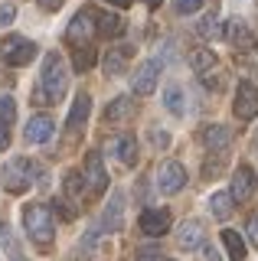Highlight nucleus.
<instances>
[{"instance_id": "obj_33", "label": "nucleus", "mask_w": 258, "mask_h": 261, "mask_svg": "<svg viewBox=\"0 0 258 261\" xmlns=\"http://www.w3.org/2000/svg\"><path fill=\"white\" fill-rule=\"evenodd\" d=\"M157 255H160V251L154 248V245H144V248H138V258H134V261H157Z\"/></svg>"}, {"instance_id": "obj_29", "label": "nucleus", "mask_w": 258, "mask_h": 261, "mask_svg": "<svg viewBox=\"0 0 258 261\" xmlns=\"http://www.w3.org/2000/svg\"><path fill=\"white\" fill-rule=\"evenodd\" d=\"M13 118H17V108H13V98L0 95V124H13Z\"/></svg>"}, {"instance_id": "obj_38", "label": "nucleus", "mask_w": 258, "mask_h": 261, "mask_svg": "<svg viewBox=\"0 0 258 261\" xmlns=\"http://www.w3.org/2000/svg\"><path fill=\"white\" fill-rule=\"evenodd\" d=\"M150 141H154V144H167V134H157V130H150Z\"/></svg>"}, {"instance_id": "obj_41", "label": "nucleus", "mask_w": 258, "mask_h": 261, "mask_svg": "<svg viewBox=\"0 0 258 261\" xmlns=\"http://www.w3.org/2000/svg\"><path fill=\"white\" fill-rule=\"evenodd\" d=\"M167 261H170V258H167Z\"/></svg>"}, {"instance_id": "obj_20", "label": "nucleus", "mask_w": 258, "mask_h": 261, "mask_svg": "<svg viewBox=\"0 0 258 261\" xmlns=\"http://www.w3.org/2000/svg\"><path fill=\"white\" fill-rule=\"evenodd\" d=\"M95 30L101 33V36H108V39H115L124 33V20L115 13H95Z\"/></svg>"}, {"instance_id": "obj_39", "label": "nucleus", "mask_w": 258, "mask_h": 261, "mask_svg": "<svg viewBox=\"0 0 258 261\" xmlns=\"http://www.w3.org/2000/svg\"><path fill=\"white\" fill-rule=\"evenodd\" d=\"M105 4H115V7H131V0H105Z\"/></svg>"}, {"instance_id": "obj_31", "label": "nucleus", "mask_w": 258, "mask_h": 261, "mask_svg": "<svg viewBox=\"0 0 258 261\" xmlns=\"http://www.w3.org/2000/svg\"><path fill=\"white\" fill-rule=\"evenodd\" d=\"M176 13H196L199 7H203V0H173Z\"/></svg>"}, {"instance_id": "obj_19", "label": "nucleus", "mask_w": 258, "mask_h": 261, "mask_svg": "<svg viewBox=\"0 0 258 261\" xmlns=\"http://www.w3.org/2000/svg\"><path fill=\"white\" fill-rule=\"evenodd\" d=\"M216 53L209 46H199V49H193L190 53V65H193V72H199V75H206V72H213L216 69Z\"/></svg>"}, {"instance_id": "obj_18", "label": "nucleus", "mask_w": 258, "mask_h": 261, "mask_svg": "<svg viewBox=\"0 0 258 261\" xmlns=\"http://www.w3.org/2000/svg\"><path fill=\"white\" fill-rule=\"evenodd\" d=\"M225 39H229L236 49H252L255 46V36H252V30L245 27V23H239V20H232L229 23V30H225Z\"/></svg>"}, {"instance_id": "obj_13", "label": "nucleus", "mask_w": 258, "mask_h": 261, "mask_svg": "<svg viewBox=\"0 0 258 261\" xmlns=\"http://www.w3.org/2000/svg\"><path fill=\"white\" fill-rule=\"evenodd\" d=\"M203 144H206L209 153H225V150H229V144H232V127H225V124H209V127L203 130Z\"/></svg>"}, {"instance_id": "obj_7", "label": "nucleus", "mask_w": 258, "mask_h": 261, "mask_svg": "<svg viewBox=\"0 0 258 261\" xmlns=\"http://www.w3.org/2000/svg\"><path fill=\"white\" fill-rule=\"evenodd\" d=\"M82 176H85V183L92 186L95 196H101L105 190H108V170H105V160H101L98 150H88V153H85V170H82Z\"/></svg>"}, {"instance_id": "obj_25", "label": "nucleus", "mask_w": 258, "mask_h": 261, "mask_svg": "<svg viewBox=\"0 0 258 261\" xmlns=\"http://www.w3.org/2000/svg\"><path fill=\"white\" fill-rule=\"evenodd\" d=\"M232 206H236V202H232L229 193H213V196H209V212H213L216 219H229Z\"/></svg>"}, {"instance_id": "obj_27", "label": "nucleus", "mask_w": 258, "mask_h": 261, "mask_svg": "<svg viewBox=\"0 0 258 261\" xmlns=\"http://www.w3.org/2000/svg\"><path fill=\"white\" fill-rule=\"evenodd\" d=\"M164 105H167V111H170V114H183V111H187V101H183L180 85H170L164 92Z\"/></svg>"}, {"instance_id": "obj_17", "label": "nucleus", "mask_w": 258, "mask_h": 261, "mask_svg": "<svg viewBox=\"0 0 258 261\" xmlns=\"http://www.w3.org/2000/svg\"><path fill=\"white\" fill-rule=\"evenodd\" d=\"M121 212H124V193L115 190L111 193V199H108V212H105V232H118L121 228Z\"/></svg>"}, {"instance_id": "obj_10", "label": "nucleus", "mask_w": 258, "mask_h": 261, "mask_svg": "<svg viewBox=\"0 0 258 261\" xmlns=\"http://www.w3.org/2000/svg\"><path fill=\"white\" fill-rule=\"evenodd\" d=\"M157 75H160V62H157V59L141 62V69L131 75V92H134V95H150V92H157Z\"/></svg>"}, {"instance_id": "obj_28", "label": "nucleus", "mask_w": 258, "mask_h": 261, "mask_svg": "<svg viewBox=\"0 0 258 261\" xmlns=\"http://www.w3.org/2000/svg\"><path fill=\"white\" fill-rule=\"evenodd\" d=\"M199 36H206V39H222L225 36L222 27H219V20H216L213 13H206L203 20H199Z\"/></svg>"}, {"instance_id": "obj_16", "label": "nucleus", "mask_w": 258, "mask_h": 261, "mask_svg": "<svg viewBox=\"0 0 258 261\" xmlns=\"http://www.w3.org/2000/svg\"><path fill=\"white\" fill-rule=\"evenodd\" d=\"M131 114H134V105H131V98H127V95H121L111 105H105V121H108V124H124Z\"/></svg>"}, {"instance_id": "obj_40", "label": "nucleus", "mask_w": 258, "mask_h": 261, "mask_svg": "<svg viewBox=\"0 0 258 261\" xmlns=\"http://www.w3.org/2000/svg\"><path fill=\"white\" fill-rule=\"evenodd\" d=\"M144 4H147V7H150V10H157V7H160V4H164V0H144Z\"/></svg>"}, {"instance_id": "obj_32", "label": "nucleus", "mask_w": 258, "mask_h": 261, "mask_svg": "<svg viewBox=\"0 0 258 261\" xmlns=\"http://www.w3.org/2000/svg\"><path fill=\"white\" fill-rule=\"evenodd\" d=\"M245 232H248V242L258 245V212H252L248 216V225H245Z\"/></svg>"}, {"instance_id": "obj_21", "label": "nucleus", "mask_w": 258, "mask_h": 261, "mask_svg": "<svg viewBox=\"0 0 258 261\" xmlns=\"http://www.w3.org/2000/svg\"><path fill=\"white\" fill-rule=\"evenodd\" d=\"M131 53L134 49H108V53H105V72H108V75H121V72L127 69V59H131Z\"/></svg>"}, {"instance_id": "obj_24", "label": "nucleus", "mask_w": 258, "mask_h": 261, "mask_svg": "<svg viewBox=\"0 0 258 261\" xmlns=\"http://www.w3.org/2000/svg\"><path fill=\"white\" fill-rule=\"evenodd\" d=\"M62 190H66V196L72 202H79V196L85 193V176L79 173V170H69V173L62 176Z\"/></svg>"}, {"instance_id": "obj_22", "label": "nucleus", "mask_w": 258, "mask_h": 261, "mask_svg": "<svg viewBox=\"0 0 258 261\" xmlns=\"http://www.w3.org/2000/svg\"><path fill=\"white\" fill-rule=\"evenodd\" d=\"M222 245H225V251H229V261H245V242H242L239 232L222 228Z\"/></svg>"}, {"instance_id": "obj_1", "label": "nucleus", "mask_w": 258, "mask_h": 261, "mask_svg": "<svg viewBox=\"0 0 258 261\" xmlns=\"http://www.w3.org/2000/svg\"><path fill=\"white\" fill-rule=\"evenodd\" d=\"M69 88V72H66V59L59 53H49L43 59V72H39V85L33 92L36 105H56Z\"/></svg>"}, {"instance_id": "obj_4", "label": "nucleus", "mask_w": 258, "mask_h": 261, "mask_svg": "<svg viewBox=\"0 0 258 261\" xmlns=\"http://www.w3.org/2000/svg\"><path fill=\"white\" fill-rule=\"evenodd\" d=\"M36 59V43L27 36H7L4 43H0V62L13 65V69H20V65L33 62Z\"/></svg>"}, {"instance_id": "obj_26", "label": "nucleus", "mask_w": 258, "mask_h": 261, "mask_svg": "<svg viewBox=\"0 0 258 261\" xmlns=\"http://www.w3.org/2000/svg\"><path fill=\"white\" fill-rule=\"evenodd\" d=\"M118 160L124 163V167H134V163H138V141H134V137H121L118 141Z\"/></svg>"}, {"instance_id": "obj_23", "label": "nucleus", "mask_w": 258, "mask_h": 261, "mask_svg": "<svg viewBox=\"0 0 258 261\" xmlns=\"http://www.w3.org/2000/svg\"><path fill=\"white\" fill-rule=\"evenodd\" d=\"M95 62H98V53H95V46H79L75 53H72V69H75V72H88Z\"/></svg>"}, {"instance_id": "obj_8", "label": "nucleus", "mask_w": 258, "mask_h": 261, "mask_svg": "<svg viewBox=\"0 0 258 261\" xmlns=\"http://www.w3.org/2000/svg\"><path fill=\"white\" fill-rule=\"evenodd\" d=\"M255 186H258V176H255V170L248 167V163H242V167H236V176H232V190H229V196H232V202H248L255 196Z\"/></svg>"}, {"instance_id": "obj_34", "label": "nucleus", "mask_w": 258, "mask_h": 261, "mask_svg": "<svg viewBox=\"0 0 258 261\" xmlns=\"http://www.w3.org/2000/svg\"><path fill=\"white\" fill-rule=\"evenodd\" d=\"M13 16H17V10H13V4H4V7H0V27L13 23Z\"/></svg>"}, {"instance_id": "obj_37", "label": "nucleus", "mask_w": 258, "mask_h": 261, "mask_svg": "<svg viewBox=\"0 0 258 261\" xmlns=\"http://www.w3.org/2000/svg\"><path fill=\"white\" fill-rule=\"evenodd\" d=\"M39 7H43V10H59L62 0H39Z\"/></svg>"}, {"instance_id": "obj_11", "label": "nucleus", "mask_w": 258, "mask_h": 261, "mask_svg": "<svg viewBox=\"0 0 258 261\" xmlns=\"http://www.w3.org/2000/svg\"><path fill=\"white\" fill-rule=\"evenodd\" d=\"M53 134H56V121L49 114H33V118L27 121V130H23L27 144H43V141H49Z\"/></svg>"}, {"instance_id": "obj_36", "label": "nucleus", "mask_w": 258, "mask_h": 261, "mask_svg": "<svg viewBox=\"0 0 258 261\" xmlns=\"http://www.w3.org/2000/svg\"><path fill=\"white\" fill-rule=\"evenodd\" d=\"M199 251H203V261H219V255H216L213 245H206V242H203V248H199Z\"/></svg>"}, {"instance_id": "obj_35", "label": "nucleus", "mask_w": 258, "mask_h": 261, "mask_svg": "<svg viewBox=\"0 0 258 261\" xmlns=\"http://www.w3.org/2000/svg\"><path fill=\"white\" fill-rule=\"evenodd\" d=\"M7 147H10V127L0 124V150H7Z\"/></svg>"}, {"instance_id": "obj_2", "label": "nucleus", "mask_w": 258, "mask_h": 261, "mask_svg": "<svg viewBox=\"0 0 258 261\" xmlns=\"http://www.w3.org/2000/svg\"><path fill=\"white\" fill-rule=\"evenodd\" d=\"M23 228L27 235L33 239V245L39 251H46L56 239V219H53V209L43 206V202H27L23 206Z\"/></svg>"}, {"instance_id": "obj_9", "label": "nucleus", "mask_w": 258, "mask_h": 261, "mask_svg": "<svg viewBox=\"0 0 258 261\" xmlns=\"http://www.w3.org/2000/svg\"><path fill=\"white\" fill-rule=\"evenodd\" d=\"M92 33H95V10H79L75 16H72V23H69V30H66V39L69 43H75L79 46H88V39H92Z\"/></svg>"}, {"instance_id": "obj_3", "label": "nucleus", "mask_w": 258, "mask_h": 261, "mask_svg": "<svg viewBox=\"0 0 258 261\" xmlns=\"http://www.w3.org/2000/svg\"><path fill=\"white\" fill-rule=\"evenodd\" d=\"M0 183H4V190L13 193V196L27 193L30 186H33V163H30L27 157H13L4 167V173H0Z\"/></svg>"}, {"instance_id": "obj_12", "label": "nucleus", "mask_w": 258, "mask_h": 261, "mask_svg": "<svg viewBox=\"0 0 258 261\" xmlns=\"http://www.w3.org/2000/svg\"><path fill=\"white\" fill-rule=\"evenodd\" d=\"M141 228L147 235H157V239L167 235L170 232V212L167 209H144L141 212Z\"/></svg>"}, {"instance_id": "obj_14", "label": "nucleus", "mask_w": 258, "mask_h": 261, "mask_svg": "<svg viewBox=\"0 0 258 261\" xmlns=\"http://www.w3.org/2000/svg\"><path fill=\"white\" fill-rule=\"evenodd\" d=\"M88 111H92V98H88V92H82L75 98V105H72V111H69V137H75L79 130L85 127V121H88Z\"/></svg>"}, {"instance_id": "obj_30", "label": "nucleus", "mask_w": 258, "mask_h": 261, "mask_svg": "<svg viewBox=\"0 0 258 261\" xmlns=\"http://www.w3.org/2000/svg\"><path fill=\"white\" fill-rule=\"evenodd\" d=\"M222 157H225V153H216V160H206V163H203V173H206L209 179H213L216 173H222V167H225Z\"/></svg>"}, {"instance_id": "obj_6", "label": "nucleus", "mask_w": 258, "mask_h": 261, "mask_svg": "<svg viewBox=\"0 0 258 261\" xmlns=\"http://www.w3.org/2000/svg\"><path fill=\"white\" fill-rule=\"evenodd\" d=\"M232 111H236L239 121L258 118V85H252V82H239V85H236V101H232Z\"/></svg>"}, {"instance_id": "obj_5", "label": "nucleus", "mask_w": 258, "mask_h": 261, "mask_svg": "<svg viewBox=\"0 0 258 261\" xmlns=\"http://www.w3.org/2000/svg\"><path fill=\"white\" fill-rule=\"evenodd\" d=\"M157 190L164 193V196H173V193H180L183 186H187V167H183L180 160H164L157 167Z\"/></svg>"}, {"instance_id": "obj_15", "label": "nucleus", "mask_w": 258, "mask_h": 261, "mask_svg": "<svg viewBox=\"0 0 258 261\" xmlns=\"http://www.w3.org/2000/svg\"><path fill=\"white\" fill-rule=\"evenodd\" d=\"M180 248H183V251L203 248V222H196V219H187V222L180 225Z\"/></svg>"}]
</instances>
